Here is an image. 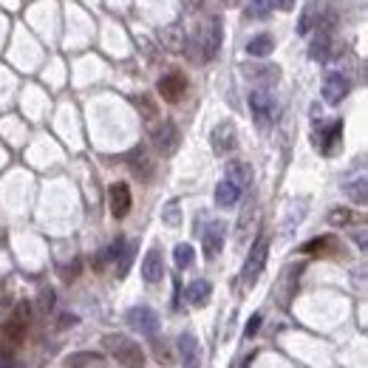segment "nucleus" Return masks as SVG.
<instances>
[{
	"mask_svg": "<svg viewBox=\"0 0 368 368\" xmlns=\"http://www.w3.org/2000/svg\"><path fill=\"white\" fill-rule=\"evenodd\" d=\"M102 348H105L108 357H114L125 368H144V351L128 334H105L102 337Z\"/></svg>",
	"mask_w": 368,
	"mask_h": 368,
	"instance_id": "1",
	"label": "nucleus"
},
{
	"mask_svg": "<svg viewBox=\"0 0 368 368\" xmlns=\"http://www.w3.org/2000/svg\"><path fill=\"white\" fill-rule=\"evenodd\" d=\"M266 258H269V238L261 236V238L252 244V250H250V255H247V261H244V269H241L244 286H252V283L258 280V275H261L264 266H266Z\"/></svg>",
	"mask_w": 368,
	"mask_h": 368,
	"instance_id": "2",
	"label": "nucleus"
},
{
	"mask_svg": "<svg viewBox=\"0 0 368 368\" xmlns=\"http://www.w3.org/2000/svg\"><path fill=\"white\" fill-rule=\"evenodd\" d=\"M250 111H252V119H255L258 128H269L278 119V102L264 88H258V91L250 94Z\"/></svg>",
	"mask_w": 368,
	"mask_h": 368,
	"instance_id": "3",
	"label": "nucleus"
},
{
	"mask_svg": "<svg viewBox=\"0 0 368 368\" xmlns=\"http://www.w3.org/2000/svg\"><path fill=\"white\" fill-rule=\"evenodd\" d=\"M125 320H128V326L136 332V334H144V337H156L159 334V315L154 312V309H147V306H133L128 315H125Z\"/></svg>",
	"mask_w": 368,
	"mask_h": 368,
	"instance_id": "4",
	"label": "nucleus"
},
{
	"mask_svg": "<svg viewBox=\"0 0 368 368\" xmlns=\"http://www.w3.org/2000/svg\"><path fill=\"white\" fill-rule=\"evenodd\" d=\"M29 326H32V304H29V301H20V304L15 306V312L9 315L6 326H4V334H6V340L20 343L23 334L29 332Z\"/></svg>",
	"mask_w": 368,
	"mask_h": 368,
	"instance_id": "5",
	"label": "nucleus"
},
{
	"mask_svg": "<svg viewBox=\"0 0 368 368\" xmlns=\"http://www.w3.org/2000/svg\"><path fill=\"white\" fill-rule=\"evenodd\" d=\"M156 91H159V97L165 102H182L184 94H187V77L182 71H170V74H165V77L159 80Z\"/></svg>",
	"mask_w": 368,
	"mask_h": 368,
	"instance_id": "6",
	"label": "nucleus"
},
{
	"mask_svg": "<svg viewBox=\"0 0 368 368\" xmlns=\"http://www.w3.org/2000/svg\"><path fill=\"white\" fill-rule=\"evenodd\" d=\"M236 142H238V136H236V125L233 122H218L212 128V133H210V144H212V151L218 156L233 154L236 151Z\"/></svg>",
	"mask_w": 368,
	"mask_h": 368,
	"instance_id": "7",
	"label": "nucleus"
},
{
	"mask_svg": "<svg viewBox=\"0 0 368 368\" xmlns=\"http://www.w3.org/2000/svg\"><path fill=\"white\" fill-rule=\"evenodd\" d=\"M340 139H343V122L334 119V122H326L323 128L315 130V142L320 147V154L323 156H332L337 147H340Z\"/></svg>",
	"mask_w": 368,
	"mask_h": 368,
	"instance_id": "8",
	"label": "nucleus"
},
{
	"mask_svg": "<svg viewBox=\"0 0 368 368\" xmlns=\"http://www.w3.org/2000/svg\"><path fill=\"white\" fill-rule=\"evenodd\" d=\"M198 43H201V60H212L221 48V18H210L204 32L198 34Z\"/></svg>",
	"mask_w": 368,
	"mask_h": 368,
	"instance_id": "9",
	"label": "nucleus"
},
{
	"mask_svg": "<svg viewBox=\"0 0 368 368\" xmlns=\"http://www.w3.org/2000/svg\"><path fill=\"white\" fill-rule=\"evenodd\" d=\"M130 204H133L130 187H128L125 182L111 184V190H108V207H111V215H114V218H125V215L130 212Z\"/></svg>",
	"mask_w": 368,
	"mask_h": 368,
	"instance_id": "10",
	"label": "nucleus"
},
{
	"mask_svg": "<svg viewBox=\"0 0 368 368\" xmlns=\"http://www.w3.org/2000/svg\"><path fill=\"white\" fill-rule=\"evenodd\" d=\"M179 128L168 119V122H162L156 130H154V147H156V151L159 154H165V156H170L173 151H176V147H179Z\"/></svg>",
	"mask_w": 368,
	"mask_h": 368,
	"instance_id": "11",
	"label": "nucleus"
},
{
	"mask_svg": "<svg viewBox=\"0 0 368 368\" xmlns=\"http://www.w3.org/2000/svg\"><path fill=\"white\" fill-rule=\"evenodd\" d=\"M224 233H227L224 221H210V224H207L204 238H201V244H204V258H207V261H212V258L221 252V247H224Z\"/></svg>",
	"mask_w": 368,
	"mask_h": 368,
	"instance_id": "12",
	"label": "nucleus"
},
{
	"mask_svg": "<svg viewBox=\"0 0 368 368\" xmlns=\"http://www.w3.org/2000/svg\"><path fill=\"white\" fill-rule=\"evenodd\" d=\"M348 91H351V86H348V80L343 77L340 71L326 74V80H323V100H326L329 105H337L340 100H346Z\"/></svg>",
	"mask_w": 368,
	"mask_h": 368,
	"instance_id": "13",
	"label": "nucleus"
},
{
	"mask_svg": "<svg viewBox=\"0 0 368 368\" xmlns=\"http://www.w3.org/2000/svg\"><path fill=\"white\" fill-rule=\"evenodd\" d=\"M142 278H144V283H159L165 278V261H162V250L159 247L147 250V255L142 261Z\"/></svg>",
	"mask_w": 368,
	"mask_h": 368,
	"instance_id": "14",
	"label": "nucleus"
},
{
	"mask_svg": "<svg viewBox=\"0 0 368 368\" xmlns=\"http://www.w3.org/2000/svg\"><path fill=\"white\" fill-rule=\"evenodd\" d=\"M176 346H179V354H182L184 368H198V360H201V346H198V340H196L190 332H184Z\"/></svg>",
	"mask_w": 368,
	"mask_h": 368,
	"instance_id": "15",
	"label": "nucleus"
},
{
	"mask_svg": "<svg viewBox=\"0 0 368 368\" xmlns=\"http://www.w3.org/2000/svg\"><path fill=\"white\" fill-rule=\"evenodd\" d=\"M329 54H332V32H329V26H320L315 40H312V46H309V57L315 62H323Z\"/></svg>",
	"mask_w": 368,
	"mask_h": 368,
	"instance_id": "16",
	"label": "nucleus"
},
{
	"mask_svg": "<svg viewBox=\"0 0 368 368\" xmlns=\"http://www.w3.org/2000/svg\"><path fill=\"white\" fill-rule=\"evenodd\" d=\"M210 294H212V286H210V280H204V278L193 280V283L184 289V298H187L190 306H207Z\"/></svg>",
	"mask_w": 368,
	"mask_h": 368,
	"instance_id": "17",
	"label": "nucleus"
},
{
	"mask_svg": "<svg viewBox=\"0 0 368 368\" xmlns=\"http://www.w3.org/2000/svg\"><path fill=\"white\" fill-rule=\"evenodd\" d=\"M62 365L65 368H105V357H100L97 351H77V354L65 357Z\"/></svg>",
	"mask_w": 368,
	"mask_h": 368,
	"instance_id": "18",
	"label": "nucleus"
},
{
	"mask_svg": "<svg viewBox=\"0 0 368 368\" xmlns=\"http://www.w3.org/2000/svg\"><path fill=\"white\" fill-rule=\"evenodd\" d=\"M238 198H241V187H236L230 179L215 184V204L218 207H236Z\"/></svg>",
	"mask_w": 368,
	"mask_h": 368,
	"instance_id": "19",
	"label": "nucleus"
},
{
	"mask_svg": "<svg viewBox=\"0 0 368 368\" xmlns=\"http://www.w3.org/2000/svg\"><path fill=\"white\" fill-rule=\"evenodd\" d=\"M125 244H128L125 238H116V241H114L111 247H105L102 252H97V255H94V269H97V272H102V269H105L108 264H114V261H119V255H122V250H125Z\"/></svg>",
	"mask_w": 368,
	"mask_h": 368,
	"instance_id": "20",
	"label": "nucleus"
},
{
	"mask_svg": "<svg viewBox=\"0 0 368 368\" xmlns=\"http://www.w3.org/2000/svg\"><path fill=\"white\" fill-rule=\"evenodd\" d=\"M227 179H230L236 187L244 190V187L252 182V168L244 165V162H230V165H227Z\"/></svg>",
	"mask_w": 368,
	"mask_h": 368,
	"instance_id": "21",
	"label": "nucleus"
},
{
	"mask_svg": "<svg viewBox=\"0 0 368 368\" xmlns=\"http://www.w3.org/2000/svg\"><path fill=\"white\" fill-rule=\"evenodd\" d=\"M343 193H346L351 201L365 204V201H368V176H360V179H354V182H346V184H343Z\"/></svg>",
	"mask_w": 368,
	"mask_h": 368,
	"instance_id": "22",
	"label": "nucleus"
},
{
	"mask_svg": "<svg viewBox=\"0 0 368 368\" xmlns=\"http://www.w3.org/2000/svg\"><path fill=\"white\" fill-rule=\"evenodd\" d=\"M272 48H275L272 34H255V37L247 43V54H250V57H266V54H272Z\"/></svg>",
	"mask_w": 368,
	"mask_h": 368,
	"instance_id": "23",
	"label": "nucleus"
},
{
	"mask_svg": "<svg viewBox=\"0 0 368 368\" xmlns=\"http://www.w3.org/2000/svg\"><path fill=\"white\" fill-rule=\"evenodd\" d=\"M334 250H337V238H332V236H320V238L304 244V252H309V255H323V252H334Z\"/></svg>",
	"mask_w": 368,
	"mask_h": 368,
	"instance_id": "24",
	"label": "nucleus"
},
{
	"mask_svg": "<svg viewBox=\"0 0 368 368\" xmlns=\"http://www.w3.org/2000/svg\"><path fill=\"white\" fill-rule=\"evenodd\" d=\"M173 261H176L179 269H187V266L196 261V250H193L190 244H179V247L173 250Z\"/></svg>",
	"mask_w": 368,
	"mask_h": 368,
	"instance_id": "25",
	"label": "nucleus"
},
{
	"mask_svg": "<svg viewBox=\"0 0 368 368\" xmlns=\"http://www.w3.org/2000/svg\"><path fill=\"white\" fill-rule=\"evenodd\" d=\"M130 165H133V170L139 173V179H147V176H151V162L144 159V151H142V147H136V151L130 154Z\"/></svg>",
	"mask_w": 368,
	"mask_h": 368,
	"instance_id": "26",
	"label": "nucleus"
},
{
	"mask_svg": "<svg viewBox=\"0 0 368 368\" xmlns=\"http://www.w3.org/2000/svg\"><path fill=\"white\" fill-rule=\"evenodd\" d=\"M351 221H354V212L346 210V207H334L329 212V224H334V227H346V224H351Z\"/></svg>",
	"mask_w": 368,
	"mask_h": 368,
	"instance_id": "27",
	"label": "nucleus"
},
{
	"mask_svg": "<svg viewBox=\"0 0 368 368\" xmlns=\"http://www.w3.org/2000/svg\"><path fill=\"white\" fill-rule=\"evenodd\" d=\"M130 261H133V244H125V250H122V255H119V261H116V275H119V278L128 275Z\"/></svg>",
	"mask_w": 368,
	"mask_h": 368,
	"instance_id": "28",
	"label": "nucleus"
},
{
	"mask_svg": "<svg viewBox=\"0 0 368 368\" xmlns=\"http://www.w3.org/2000/svg\"><path fill=\"white\" fill-rule=\"evenodd\" d=\"M162 37H165L168 48H173V51H182V48H184V37H182V32H179V29H165V32H162Z\"/></svg>",
	"mask_w": 368,
	"mask_h": 368,
	"instance_id": "29",
	"label": "nucleus"
},
{
	"mask_svg": "<svg viewBox=\"0 0 368 368\" xmlns=\"http://www.w3.org/2000/svg\"><path fill=\"white\" fill-rule=\"evenodd\" d=\"M269 6V0H250L247 4V18H252V20H258V18H266V9Z\"/></svg>",
	"mask_w": 368,
	"mask_h": 368,
	"instance_id": "30",
	"label": "nucleus"
},
{
	"mask_svg": "<svg viewBox=\"0 0 368 368\" xmlns=\"http://www.w3.org/2000/svg\"><path fill=\"white\" fill-rule=\"evenodd\" d=\"M165 224H170V227H179V221H182V212H179V201H170L168 207H165Z\"/></svg>",
	"mask_w": 368,
	"mask_h": 368,
	"instance_id": "31",
	"label": "nucleus"
},
{
	"mask_svg": "<svg viewBox=\"0 0 368 368\" xmlns=\"http://www.w3.org/2000/svg\"><path fill=\"white\" fill-rule=\"evenodd\" d=\"M312 23H315V12H312V6H306L304 18H301V23H298V34H309V32H312Z\"/></svg>",
	"mask_w": 368,
	"mask_h": 368,
	"instance_id": "32",
	"label": "nucleus"
},
{
	"mask_svg": "<svg viewBox=\"0 0 368 368\" xmlns=\"http://www.w3.org/2000/svg\"><path fill=\"white\" fill-rule=\"evenodd\" d=\"M80 266H83V261H80V258H74L65 269H60V275H62L65 280H74V275H80Z\"/></svg>",
	"mask_w": 368,
	"mask_h": 368,
	"instance_id": "33",
	"label": "nucleus"
},
{
	"mask_svg": "<svg viewBox=\"0 0 368 368\" xmlns=\"http://www.w3.org/2000/svg\"><path fill=\"white\" fill-rule=\"evenodd\" d=\"M54 309V289H43L40 294V312H51Z\"/></svg>",
	"mask_w": 368,
	"mask_h": 368,
	"instance_id": "34",
	"label": "nucleus"
},
{
	"mask_svg": "<svg viewBox=\"0 0 368 368\" xmlns=\"http://www.w3.org/2000/svg\"><path fill=\"white\" fill-rule=\"evenodd\" d=\"M261 323H264V315H252L250 323H247V329H244V337H255L258 329H261Z\"/></svg>",
	"mask_w": 368,
	"mask_h": 368,
	"instance_id": "35",
	"label": "nucleus"
},
{
	"mask_svg": "<svg viewBox=\"0 0 368 368\" xmlns=\"http://www.w3.org/2000/svg\"><path fill=\"white\" fill-rule=\"evenodd\" d=\"M154 340H156V337H154ZM154 351H156V360H159V362H165V365H170V362H173V357H170V351H168V348H165V346H162L159 340L154 343Z\"/></svg>",
	"mask_w": 368,
	"mask_h": 368,
	"instance_id": "36",
	"label": "nucleus"
},
{
	"mask_svg": "<svg viewBox=\"0 0 368 368\" xmlns=\"http://www.w3.org/2000/svg\"><path fill=\"white\" fill-rule=\"evenodd\" d=\"M354 244L368 255V233H354Z\"/></svg>",
	"mask_w": 368,
	"mask_h": 368,
	"instance_id": "37",
	"label": "nucleus"
},
{
	"mask_svg": "<svg viewBox=\"0 0 368 368\" xmlns=\"http://www.w3.org/2000/svg\"><path fill=\"white\" fill-rule=\"evenodd\" d=\"M269 4H272L275 9H280V12H289V9L294 6V0H269Z\"/></svg>",
	"mask_w": 368,
	"mask_h": 368,
	"instance_id": "38",
	"label": "nucleus"
},
{
	"mask_svg": "<svg viewBox=\"0 0 368 368\" xmlns=\"http://www.w3.org/2000/svg\"><path fill=\"white\" fill-rule=\"evenodd\" d=\"M139 105H142V114H147V116L156 114V108H154L151 102H147V97H139Z\"/></svg>",
	"mask_w": 368,
	"mask_h": 368,
	"instance_id": "39",
	"label": "nucleus"
},
{
	"mask_svg": "<svg viewBox=\"0 0 368 368\" xmlns=\"http://www.w3.org/2000/svg\"><path fill=\"white\" fill-rule=\"evenodd\" d=\"M187 6H190V9H198V6H201V0H187Z\"/></svg>",
	"mask_w": 368,
	"mask_h": 368,
	"instance_id": "40",
	"label": "nucleus"
},
{
	"mask_svg": "<svg viewBox=\"0 0 368 368\" xmlns=\"http://www.w3.org/2000/svg\"><path fill=\"white\" fill-rule=\"evenodd\" d=\"M4 244H6V233H4V230H0V247H4Z\"/></svg>",
	"mask_w": 368,
	"mask_h": 368,
	"instance_id": "41",
	"label": "nucleus"
}]
</instances>
